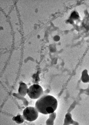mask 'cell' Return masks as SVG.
I'll list each match as a JSON object with an SVG mask.
<instances>
[{"instance_id":"obj_7","label":"cell","mask_w":89,"mask_h":125,"mask_svg":"<svg viewBox=\"0 0 89 125\" xmlns=\"http://www.w3.org/2000/svg\"><path fill=\"white\" fill-rule=\"evenodd\" d=\"M56 116V114L55 112H54L49 114V118L54 120Z\"/></svg>"},{"instance_id":"obj_5","label":"cell","mask_w":89,"mask_h":125,"mask_svg":"<svg viewBox=\"0 0 89 125\" xmlns=\"http://www.w3.org/2000/svg\"><path fill=\"white\" fill-rule=\"evenodd\" d=\"M12 119L18 124L23 123L25 120L23 115H18L15 117H14Z\"/></svg>"},{"instance_id":"obj_1","label":"cell","mask_w":89,"mask_h":125,"mask_svg":"<svg viewBox=\"0 0 89 125\" xmlns=\"http://www.w3.org/2000/svg\"><path fill=\"white\" fill-rule=\"evenodd\" d=\"M57 105V101L54 97L45 94L38 99L35 103V106L39 112L47 115L54 112Z\"/></svg>"},{"instance_id":"obj_3","label":"cell","mask_w":89,"mask_h":125,"mask_svg":"<svg viewBox=\"0 0 89 125\" xmlns=\"http://www.w3.org/2000/svg\"><path fill=\"white\" fill-rule=\"evenodd\" d=\"M38 113L35 107L28 106L24 110L23 115L25 120L32 122L37 119L38 116Z\"/></svg>"},{"instance_id":"obj_4","label":"cell","mask_w":89,"mask_h":125,"mask_svg":"<svg viewBox=\"0 0 89 125\" xmlns=\"http://www.w3.org/2000/svg\"><path fill=\"white\" fill-rule=\"evenodd\" d=\"M79 125L78 122L74 121L72 118V115L70 113H67L65 115L64 125Z\"/></svg>"},{"instance_id":"obj_6","label":"cell","mask_w":89,"mask_h":125,"mask_svg":"<svg viewBox=\"0 0 89 125\" xmlns=\"http://www.w3.org/2000/svg\"><path fill=\"white\" fill-rule=\"evenodd\" d=\"M54 120L50 118L47 119L46 122V125H53Z\"/></svg>"},{"instance_id":"obj_2","label":"cell","mask_w":89,"mask_h":125,"mask_svg":"<svg viewBox=\"0 0 89 125\" xmlns=\"http://www.w3.org/2000/svg\"><path fill=\"white\" fill-rule=\"evenodd\" d=\"M43 93L42 87L37 84H34L30 86L27 91L29 97L33 99H38L43 95Z\"/></svg>"}]
</instances>
